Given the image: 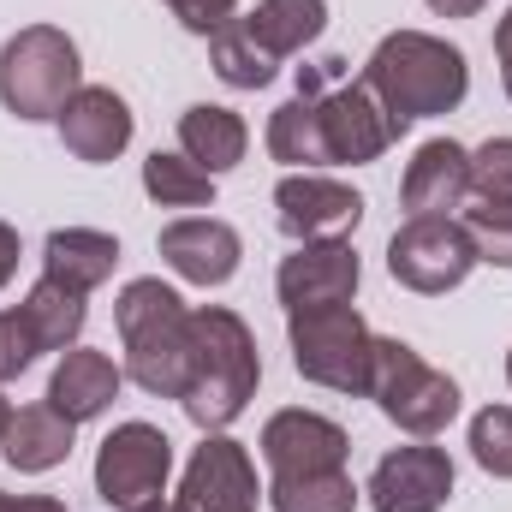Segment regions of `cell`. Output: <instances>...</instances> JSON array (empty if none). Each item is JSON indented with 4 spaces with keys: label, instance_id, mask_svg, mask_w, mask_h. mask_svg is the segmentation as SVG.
<instances>
[{
    "label": "cell",
    "instance_id": "obj_1",
    "mask_svg": "<svg viewBox=\"0 0 512 512\" xmlns=\"http://www.w3.org/2000/svg\"><path fill=\"white\" fill-rule=\"evenodd\" d=\"M364 84L393 114V126L405 131L411 120L453 114L465 102V90H471V66H465V54L453 42L429 36V30H393L364 60Z\"/></svg>",
    "mask_w": 512,
    "mask_h": 512
},
{
    "label": "cell",
    "instance_id": "obj_2",
    "mask_svg": "<svg viewBox=\"0 0 512 512\" xmlns=\"http://www.w3.org/2000/svg\"><path fill=\"white\" fill-rule=\"evenodd\" d=\"M256 382H262V358H256V334L245 328V316H233L227 304L191 310V382L179 393L185 417L203 435H215L251 405Z\"/></svg>",
    "mask_w": 512,
    "mask_h": 512
},
{
    "label": "cell",
    "instance_id": "obj_3",
    "mask_svg": "<svg viewBox=\"0 0 512 512\" xmlns=\"http://www.w3.org/2000/svg\"><path fill=\"white\" fill-rule=\"evenodd\" d=\"M126 340V376L155 399H179L191 382V310L161 280H131L114 304Z\"/></svg>",
    "mask_w": 512,
    "mask_h": 512
},
{
    "label": "cell",
    "instance_id": "obj_4",
    "mask_svg": "<svg viewBox=\"0 0 512 512\" xmlns=\"http://www.w3.org/2000/svg\"><path fill=\"white\" fill-rule=\"evenodd\" d=\"M78 42L60 24H24L0 48V108L18 120H54L78 96Z\"/></svg>",
    "mask_w": 512,
    "mask_h": 512
},
{
    "label": "cell",
    "instance_id": "obj_5",
    "mask_svg": "<svg viewBox=\"0 0 512 512\" xmlns=\"http://www.w3.org/2000/svg\"><path fill=\"white\" fill-rule=\"evenodd\" d=\"M286 340H292V364L298 376L334 393H364L370 387V352L376 334L358 316V304H310V310H286Z\"/></svg>",
    "mask_w": 512,
    "mask_h": 512
},
{
    "label": "cell",
    "instance_id": "obj_6",
    "mask_svg": "<svg viewBox=\"0 0 512 512\" xmlns=\"http://www.w3.org/2000/svg\"><path fill=\"white\" fill-rule=\"evenodd\" d=\"M364 393L382 405L387 423H399L417 441H435L459 417L453 376H441L435 364H423L405 340H382V334H376V352H370V387Z\"/></svg>",
    "mask_w": 512,
    "mask_h": 512
},
{
    "label": "cell",
    "instance_id": "obj_7",
    "mask_svg": "<svg viewBox=\"0 0 512 512\" xmlns=\"http://www.w3.org/2000/svg\"><path fill=\"white\" fill-rule=\"evenodd\" d=\"M173 477V441L155 423H120L96 447V495L114 512H143L167 495Z\"/></svg>",
    "mask_w": 512,
    "mask_h": 512
},
{
    "label": "cell",
    "instance_id": "obj_8",
    "mask_svg": "<svg viewBox=\"0 0 512 512\" xmlns=\"http://www.w3.org/2000/svg\"><path fill=\"white\" fill-rule=\"evenodd\" d=\"M471 268H477V251H471V233L459 227V215H447V221H405L387 239V274L405 292L441 298V292L465 286Z\"/></svg>",
    "mask_w": 512,
    "mask_h": 512
},
{
    "label": "cell",
    "instance_id": "obj_9",
    "mask_svg": "<svg viewBox=\"0 0 512 512\" xmlns=\"http://www.w3.org/2000/svg\"><path fill=\"white\" fill-rule=\"evenodd\" d=\"M274 221L298 245L352 239L358 221H364V197L352 185H340V179H322V173H286L274 185Z\"/></svg>",
    "mask_w": 512,
    "mask_h": 512
},
{
    "label": "cell",
    "instance_id": "obj_10",
    "mask_svg": "<svg viewBox=\"0 0 512 512\" xmlns=\"http://www.w3.org/2000/svg\"><path fill=\"white\" fill-rule=\"evenodd\" d=\"M262 459H268L274 477L346 471V459H352V435H346L334 417L292 405V411H274V417L262 423Z\"/></svg>",
    "mask_w": 512,
    "mask_h": 512
},
{
    "label": "cell",
    "instance_id": "obj_11",
    "mask_svg": "<svg viewBox=\"0 0 512 512\" xmlns=\"http://www.w3.org/2000/svg\"><path fill=\"white\" fill-rule=\"evenodd\" d=\"M262 489H256L251 453L233 435H203V447L191 453L185 477H179V507L191 512H256Z\"/></svg>",
    "mask_w": 512,
    "mask_h": 512
},
{
    "label": "cell",
    "instance_id": "obj_12",
    "mask_svg": "<svg viewBox=\"0 0 512 512\" xmlns=\"http://www.w3.org/2000/svg\"><path fill=\"white\" fill-rule=\"evenodd\" d=\"M370 507L376 512H441L453 501V459L447 447H393L382 465L370 471Z\"/></svg>",
    "mask_w": 512,
    "mask_h": 512
},
{
    "label": "cell",
    "instance_id": "obj_13",
    "mask_svg": "<svg viewBox=\"0 0 512 512\" xmlns=\"http://www.w3.org/2000/svg\"><path fill=\"white\" fill-rule=\"evenodd\" d=\"M322 137H328V161L334 167H364V161H382L387 143L399 137L393 114L370 96V84H334L322 90Z\"/></svg>",
    "mask_w": 512,
    "mask_h": 512
},
{
    "label": "cell",
    "instance_id": "obj_14",
    "mask_svg": "<svg viewBox=\"0 0 512 512\" xmlns=\"http://www.w3.org/2000/svg\"><path fill=\"white\" fill-rule=\"evenodd\" d=\"M358 280H364V262L352 239H322V245H298L280 262L274 292L286 310H310V304H352Z\"/></svg>",
    "mask_w": 512,
    "mask_h": 512
},
{
    "label": "cell",
    "instance_id": "obj_15",
    "mask_svg": "<svg viewBox=\"0 0 512 512\" xmlns=\"http://www.w3.org/2000/svg\"><path fill=\"white\" fill-rule=\"evenodd\" d=\"M399 203L411 221H447L453 209L471 203V149H459L453 137H429L399 179Z\"/></svg>",
    "mask_w": 512,
    "mask_h": 512
},
{
    "label": "cell",
    "instance_id": "obj_16",
    "mask_svg": "<svg viewBox=\"0 0 512 512\" xmlns=\"http://www.w3.org/2000/svg\"><path fill=\"white\" fill-rule=\"evenodd\" d=\"M161 262L191 286H227L245 262V239L215 215H191V221L161 227Z\"/></svg>",
    "mask_w": 512,
    "mask_h": 512
},
{
    "label": "cell",
    "instance_id": "obj_17",
    "mask_svg": "<svg viewBox=\"0 0 512 512\" xmlns=\"http://www.w3.org/2000/svg\"><path fill=\"white\" fill-rule=\"evenodd\" d=\"M54 126H60V143L78 161L102 167V161H114L131 143V108H126V96L108 90V84H78V96L54 114Z\"/></svg>",
    "mask_w": 512,
    "mask_h": 512
},
{
    "label": "cell",
    "instance_id": "obj_18",
    "mask_svg": "<svg viewBox=\"0 0 512 512\" xmlns=\"http://www.w3.org/2000/svg\"><path fill=\"white\" fill-rule=\"evenodd\" d=\"M334 66H340V60H328L322 72L298 78V96L268 114V155L286 161V167H298V173L334 167V161H328V137H322V90H328Z\"/></svg>",
    "mask_w": 512,
    "mask_h": 512
},
{
    "label": "cell",
    "instance_id": "obj_19",
    "mask_svg": "<svg viewBox=\"0 0 512 512\" xmlns=\"http://www.w3.org/2000/svg\"><path fill=\"white\" fill-rule=\"evenodd\" d=\"M120 382H126V370H120L108 352L72 346V352H60V364H54V376H48V405L66 411L72 423H90V417H102V411L120 399Z\"/></svg>",
    "mask_w": 512,
    "mask_h": 512
},
{
    "label": "cell",
    "instance_id": "obj_20",
    "mask_svg": "<svg viewBox=\"0 0 512 512\" xmlns=\"http://www.w3.org/2000/svg\"><path fill=\"white\" fill-rule=\"evenodd\" d=\"M72 441H78V423L42 399V405H18V411H12V423H6V435H0V459H6L12 471H24V477H42V471L66 465Z\"/></svg>",
    "mask_w": 512,
    "mask_h": 512
},
{
    "label": "cell",
    "instance_id": "obj_21",
    "mask_svg": "<svg viewBox=\"0 0 512 512\" xmlns=\"http://www.w3.org/2000/svg\"><path fill=\"white\" fill-rule=\"evenodd\" d=\"M114 268H120V239L96 227H60L42 245V274L72 292H96L102 280H114Z\"/></svg>",
    "mask_w": 512,
    "mask_h": 512
},
{
    "label": "cell",
    "instance_id": "obj_22",
    "mask_svg": "<svg viewBox=\"0 0 512 512\" xmlns=\"http://www.w3.org/2000/svg\"><path fill=\"white\" fill-rule=\"evenodd\" d=\"M251 149V131L233 108H215V102H197L179 114V155H191L203 173H227L239 167Z\"/></svg>",
    "mask_w": 512,
    "mask_h": 512
},
{
    "label": "cell",
    "instance_id": "obj_23",
    "mask_svg": "<svg viewBox=\"0 0 512 512\" xmlns=\"http://www.w3.org/2000/svg\"><path fill=\"white\" fill-rule=\"evenodd\" d=\"M209 66H215V78L233 84V90H262V84H274L280 54L251 30V18H227V24L209 36Z\"/></svg>",
    "mask_w": 512,
    "mask_h": 512
},
{
    "label": "cell",
    "instance_id": "obj_24",
    "mask_svg": "<svg viewBox=\"0 0 512 512\" xmlns=\"http://www.w3.org/2000/svg\"><path fill=\"white\" fill-rule=\"evenodd\" d=\"M24 322H30V334H36V346L42 352H72L78 346V334H84V292H72V286H60V280H36L30 292H24Z\"/></svg>",
    "mask_w": 512,
    "mask_h": 512
},
{
    "label": "cell",
    "instance_id": "obj_25",
    "mask_svg": "<svg viewBox=\"0 0 512 512\" xmlns=\"http://www.w3.org/2000/svg\"><path fill=\"white\" fill-rule=\"evenodd\" d=\"M251 30L286 60V54H304L322 30H328V0H256Z\"/></svg>",
    "mask_w": 512,
    "mask_h": 512
},
{
    "label": "cell",
    "instance_id": "obj_26",
    "mask_svg": "<svg viewBox=\"0 0 512 512\" xmlns=\"http://www.w3.org/2000/svg\"><path fill=\"white\" fill-rule=\"evenodd\" d=\"M143 191H149L161 209H203V203H215V173H203L191 155L155 149V155L143 161Z\"/></svg>",
    "mask_w": 512,
    "mask_h": 512
},
{
    "label": "cell",
    "instance_id": "obj_27",
    "mask_svg": "<svg viewBox=\"0 0 512 512\" xmlns=\"http://www.w3.org/2000/svg\"><path fill=\"white\" fill-rule=\"evenodd\" d=\"M274 512H358V483L346 471H310V477H274L268 483Z\"/></svg>",
    "mask_w": 512,
    "mask_h": 512
},
{
    "label": "cell",
    "instance_id": "obj_28",
    "mask_svg": "<svg viewBox=\"0 0 512 512\" xmlns=\"http://www.w3.org/2000/svg\"><path fill=\"white\" fill-rule=\"evenodd\" d=\"M471 459L489 477L512 483V405H483L471 417Z\"/></svg>",
    "mask_w": 512,
    "mask_h": 512
},
{
    "label": "cell",
    "instance_id": "obj_29",
    "mask_svg": "<svg viewBox=\"0 0 512 512\" xmlns=\"http://www.w3.org/2000/svg\"><path fill=\"white\" fill-rule=\"evenodd\" d=\"M459 227L471 233L477 262L512 268V203H471V209L459 215Z\"/></svg>",
    "mask_w": 512,
    "mask_h": 512
},
{
    "label": "cell",
    "instance_id": "obj_30",
    "mask_svg": "<svg viewBox=\"0 0 512 512\" xmlns=\"http://www.w3.org/2000/svg\"><path fill=\"white\" fill-rule=\"evenodd\" d=\"M471 197L512 203V137H489L483 149H471Z\"/></svg>",
    "mask_w": 512,
    "mask_h": 512
},
{
    "label": "cell",
    "instance_id": "obj_31",
    "mask_svg": "<svg viewBox=\"0 0 512 512\" xmlns=\"http://www.w3.org/2000/svg\"><path fill=\"white\" fill-rule=\"evenodd\" d=\"M36 358H42V346L24 322V310H0V382H18Z\"/></svg>",
    "mask_w": 512,
    "mask_h": 512
},
{
    "label": "cell",
    "instance_id": "obj_32",
    "mask_svg": "<svg viewBox=\"0 0 512 512\" xmlns=\"http://www.w3.org/2000/svg\"><path fill=\"white\" fill-rule=\"evenodd\" d=\"M173 6V18L185 24V30H197V36H215L227 18H239V0H167Z\"/></svg>",
    "mask_w": 512,
    "mask_h": 512
},
{
    "label": "cell",
    "instance_id": "obj_33",
    "mask_svg": "<svg viewBox=\"0 0 512 512\" xmlns=\"http://www.w3.org/2000/svg\"><path fill=\"white\" fill-rule=\"evenodd\" d=\"M0 512H66V501H54V495H6L0 489Z\"/></svg>",
    "mask_w": 512,
    "mask_h": 512
},
{
    "label": "cell",
    "instance_id": "obj_34",
    "mask_svg": "<svg viewBox=\"0 0 512 512\" xmlns=\"http://www.w3.org/2000/svg\"><path fill=\"white\" fill-rule=\"evenodd\" d=\"M18 227H6V221H0V286H6V280H12V274H18Z\"/></svg>",
    "mask_w": 512,
    "mask_h": 512
},
{
    "label": "cell",
    "instance_id": "obj_35",
    "mask_svg": "<svg viewBox=\"0 0 512 512\" xmlns=\"http://www.w3.org/2000/svg\"><path fill=\"white\" fill-rule=\"evenodd\" d=\"M483 6H489V0H429L435 18H477Z\"/></svg>",
    "mask_w": 512,
    "mask_h": 512
},
{
    "label": "cell",
    "instance_id": "obj_36",
    "mask_svg": "<svg viewBox=\"0 0 512 512\" xmlns=\"http://www.w3.org/2000/svg\"><path fill=\"white\" fill-rule=\"evenodd\" d=\"M495 54H512V6H507V18L495 24Z\"/></svg>",
    "mask_w": 512,
    "mask_h": 512
},
{
    "label": "cell",
    "instance_id": "obj_37",
    "mask_svg": "<svg viewBox=\"0 0 512 512\" xmlns=\"http://www.w3.org/2000/svg\"><path fill=\"white\" fill-rule=\"evenodd\" d=\"M143 512H191V507H179V501H155V507H143Z\"/></svg>",
    "mask_w": 512,
    "mask_h": 512
},
{
    "label": "cell",
    "instance_id": "obj_38",
    "mask_svg": "<svg viewBox=\"0 0 512 512\" xmlns=\"http://www.w3.org/2000/svg\"><path fill=\"white\" fill-rule=\"evenodd\" d=\"M6 423H12V405H6V393H0V435H6Z\"/></svg>",
    "mask_w": 512,
    "mask_h": 512
},
{
    "label": "cell",
    "instance_id": "obj_39",
    "mask_svg": "<svg viewBox=\"0 0 512 512\" xmlns=\"http://www.w3.org/2000/svg\"><path fill=\"white\" fill-rule=\"evenodd\" d=\"M507 382H512V352H507Z\"/></svg>",
    "mask_w": 512,
    "mask_h": 512
}]
</instances>
